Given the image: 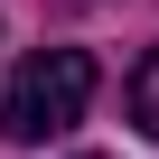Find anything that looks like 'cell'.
I'll use <instances>...</instances> for the list:
<instances>
[{
	"instance_id": "cell-1",
	"label": "cell",
	"mask_w": 159,
	"mask_h": 159,
	"mask_svg": "<svg viewBox=\"0 0 159 159\" xmlns=\"http://www.w3.org/2000/svg\"><path fill=\"white\" fill-rule=\"evenodd\" d=\"M84 103H94V56L84 47H47V56L19 66L10 103H0V131L10 140H56V131L84 122Z\"/></svg>"
},
{
	"instance_id": "cell-2",
	"label": "cell",
	"mask_w": 159,
	"mask_h": 159,
	"mask_svg": "<svg viewBox=\"0 0 159 159\" xmlns=\"http://www.w3.org/2000/svg\"><path fill=\"white\" fill-rule=\"evenodd\" d=\"M131 122H140V131L159 140V47H150V56L131 66Z\"/></svg>"
}]
</instances>
